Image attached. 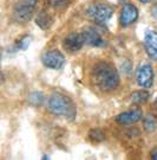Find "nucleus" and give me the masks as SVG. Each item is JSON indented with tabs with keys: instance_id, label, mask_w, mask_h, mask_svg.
<instances>
[{
	"instance_id": "nucleus-3",
	"label": "nucleus",
	"mask_w": 157,
	"mask_h": 160,
	"mask_svg": "<svg viewBox=\"0 0 157 160\" xmlns=\"http://www.w3.org/2000/svg\"><path fill=\"white\" fill-rule=\"evenodd\" d=\"M38 6V0H19L12 11L13 20L18 24L28 23L34 16Z\"/></svg>"
},
{
	"instance_id": "nucleus-1",
	"label": "nucleus",
	"mask_w": 157,
	"mask_h": 160,
	"mask_svg": "<svg viewBox=\"0 0 157 160\" xmlns=\"http://www.w3.org/2000/svg\"><path fill=\"white\" fill-rule=\"evenodd\" d=\"M91 80L102 92H112L119 84V75L116 68L107 62H98L92 68Z\"/></svg>"
},
{
	"instance_id": "nucleus-10",
	"label": "nucleus",
	"mask_w": 157,
	"mask_h": 160,
	"mask_svg": "<svg viewBox=\"0 0 157 160\" xmlns=\"http://www.w3.org/2000/svg\"><path fill=\"white\" fill-rule=\"evenodd\" d=\"M140 119H142V110H140V108L124 112V113L119 114L118 116H116L117 123L123 125V126H129V125L136 123V122H138Z\"/></svg>"
},
{
	"instance_id": "nucleus-12",
	"label": "nucleus",
	"mask_w": 157,
	"mask_h": 160,
	"mask_svg": "<svg viewBox=\"0 0 157 160\" xmlns=\"http://www.w3.org/2000/svg\"><path fill=\"white\" fill-rule=\"evenodd\" d=\"M52 23H53V18L49 10H43L39 13V16L37 17V24L39 25L40 29L47 30L49 28H51Z\"/></svg>"
},
{
	"instance_id": "nucleus-14",
	"label": "nucleus",
	"mask_w": 157,
	"mask_h": 160,
	"mask_svg": "<svg viewBox=\"0 0 157 160\" xmlns=\"http://www.w3.org/2000/svg\"><path fill=\"white\" fill-rule=\"evenodd\" d=\"M143 126L145 128V131L152 132L157 127V120L154 116H146L144 122H143Z\"/></svg>"
},
{
	"instance_id": "nucleus-2",
	"label": "nucleus",
	"mask_w": 157,
	"mask_h": 160,
	"mask_svg": "<svg viewBox=\"0 0 157 160\" xmlns=\"http://www.w3.org/2000/svg\"><path fill=\"white\" fill-rule=\"evenodd\" d=\"M47 107L53 114L65 118L69 121H73L76 118V106L66 95L59 92L52 94L47 101Z\"/></svg>"
},
{
	"instance_id": "nucleus-15",
	"label": "nucleus",
	"mask_w": 157,
	"mask_h": 160,
	"mask_svg": "<svg viewBox=\"0 0 157 160\" xmlns=\"http://www.w3.org/2000/svg\"><path fill=\"white\" fill-rule=\"evenodd\" d=\"M90 139L93 140V141H103L105 139V134L103 133V131L96 128L90 132Z\"/></svg>"
},
{
	"instance_id": "nucleus-8",
	"label": "nucleus",
	"mask_w": 157,
	"mask_h": 160,
	"mask_svg": "<svg viewBox=\"0 0 157 160\" xmlns=\"http://www.w3.org/2000/svg\"><path fill=\"white\" fill-rule=\"evenodd\" d=\"M83 38H84L85 44H89L91 46H96V48H99L105 44V40L103 38L102 33L95 28H88L85 29L83 32Z\"/></svg>"
},
{
	"instance_id": "nucleus-17",
	"label": "nucleus",
	"mask_w": 157,
	"mask_h": 160,
	"mask_svg": "<svg viewBox=\"0 0 157 160\" xmlns=\"http://www.w3.org/2000/svg\"><path fill=\"white\" fill-rule=\"evenodd\" d=\"M43 100H44V97H43V95L40 92H34V94H32L31 98H30V101L34 103V104H40Z\"/></svg>"
},
{
	"instance_id": "nucleus-16",
	"label": "nucleus",
	"mask_w": 157,
	"mask_h": 160,
	"mask_svg": "<svg viewBox=\"0 0 157 160\" xmlns=\"http://www.w3.org/2000/svg\"><path fill=\"white\" fill-rule=\"evenodd\" d=\"M30 43H31V37L30 36H24L22 38H20L17 42V46L19 49H21V50H25V49L28 48Z\"/></svg>"
},
{
	"instance_id": "nucleus-19",
	"label": "nucleus",
	"mask_w": 157,
	"mask_h": 160,
	"mask_svg": "<svg viewBox=\"0 0 157 160\" xmlns=\"http://www.w3.org/2000/svg\"><path fill=\"white\" fill-rule=\"evenodd\" d=\"M140 2H143V4H148V2H150V1H152V0H140Z\"/></svg>"
},
{
	"instance_id": "nucleus-5",
	"label": "nucleus",
	"mask_w": 157,
	"mask_h": 160,
	"mask_svg": "<svg viewBox=\"0 0 157 160\" xmlns=\"http://www.w3.org/2000/svg\"><path fill=\"white\" fill-rule=\"evenodd\" d=\"M43 63L50 69H60L65 63V57L58 50H50L43 55Z\"/></svg>"
},
{
	"instance_id": "nucleus-21",
	"label": "nucleus",
	"mask_w": 157,
	"mask_h": 160,
	"mask_svg": "<svg viewBox=\"0 0 157 160\" xmlns=\"http://www.w3.org/2000/svg\"><path fill=\"white\" fill-rule=\"evenodd\" d=\"M0 59H1V53H0Z\"/></svg>"
},
{
	"instance_id": "nucleus-18",
	"label": "nucleus",
	"mask_w": 157,
	"mask_h": 160,
	"mask_svg": "<svg viewBox=\"0 0 157 160\" xmlns=\"http://www.w3.org/2000/svg\"><path fill=\"white\" fill-rule=\"evenodd\" d=\"M151 17H152V19L155 20L157 23V4H155V5L152 6L151 7Z\"/></svg>"
},
{
	"instance_id": "nucleus-4",
	"label": "nucleus",
	"mask_w": 157,
	"mask_h": 160,
	"mask_svg": "<svg viewBox=\"0 0 157 160\" xmlns=\"http://www.w3.org/2000/svg\"><path fill=\"white\" fill-rule=\"evenodd\" d=\"M113 12H115L113 7L110 6L109 4H105V2H93V4H91L88 7L86 16L93 23L102 25V24L107 23L109 19H111Z\"/></svg>"
},
{
	"instance_id": "nucleus-13",
	"label": "nucleus",
	"mask_w": 157,
	"mask_h": 160,
	"mask_svg": "<svg viewBox=\"0 0 157 160\" xmlns=\"http://www.w3.org/2000/svg\"><path fill=\"white\" fill-rule=\"evenodd\" d=\"M149 97V94L144 90H140V92H135L132 95H131V101L136 104H142V103L146 102Z\"/></svg>"
},
{
	"instance_id": "nucleus-20",
	"label": "nucleus",
	"mask_w": 157,
	"mask_h": 160,
	"mask_svg": "<svg viewBox=\"0 0 157 160\" xmlns=\"http://www.w3.org/2000/svg\"><path fill=\"white\" fill-rule=\"evenodd\" d=\"M152 159L157 160V152H155V153H152Z\"/></svg>"
},
{
	"instance_id": "nucleus-9",
	"label": "nucleus",
	"mask_w": 157,
	"mask_h": 160,
	"mask_svg": "<svg viewBox=\"0 0 157 160\" xmlns=\"http://www.w3.org/2000/svg\"><path fill=\"white\" fill-rule=\"evenodd\" d=\"M84 38L82 33H70L63 40L64 49L69 52H76L80 50L84 45Z\"/></svg>"
},
{
	"instance_id": "nucleus-6",
	"label": "nucleus",
	"mask_w": 157,
	"mask_h": 160,
	"mask_svg": "<svg viewBox=\"0 0 157 160\" xmlns=\"http://www.w3.org/2000/svg\"><path fill=\"white\" fill-rule=\"evenodd\" d=\"M136 80H137L138 86L143 87V88H150L154 82V71H152L151 65H149V64L140 65L137 70Z\"/></svg>"
},
{
	"instance_id": "nucleus-11",
	"label": "nucleus",
	"mask_w": 157,
	"mask_h": 160,
	"mask_svg": "<svg viewBox=\"0 0 157 160\" xmlns=\"http://www.w3.org/2000/svg\"><path fill=\"white\" fill-rule=\"evenodd\" d=\"M145 51L151 59L157 61V32L149 30L144 37Z\"/></svg>"
},
{
	"instance_id": "nucleus-7",
	"label": "nucleus",
	"mask_w": 157,
	"mask_h": 160,
	"mask_svg": "<svg viewBox=\"0 0 157 160\" xmlns=\"http://www.w3.org/2000/svg\"><path fill=\"white\" fill-rule=\"evenodd\" d=\"M138 18V10L136 8V6L132 4H126L123 6L122 12H121V17H119V23L123 28H126L135 23Z\"/></svg>"
}]
</instances>
